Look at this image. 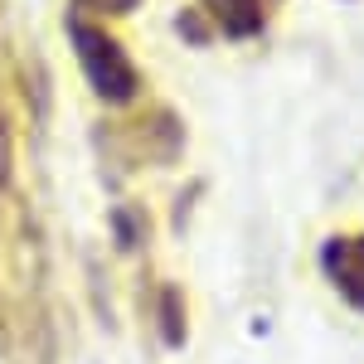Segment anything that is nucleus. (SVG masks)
Returning <instances> with one entry per match:
<instances>
[{
    "label": "nucleus",
    "mask_w": 364,
    "mask_h": 364,
    "mask_svg": "<svg viewBox=\"0 0 364 364\" xmlns=\"http://www.w3.org/2000/svg\"><path fill=\"white\" fill-rule=\"evenodd\" d=\"M78 49H83V68H87V83L97 87L107 102H127L132 97V63L127 54L117 49L107 34H97V29H78Z\"/></svg>",
    "instance_id": "f257e3e1"
},
{
    "label": "nucleus",
    "mask_w": 364,
    "mask_h": 364,
    "mask_svg": "<svg viewBox=\"0 0 364 364\" xmlns=\"http://www.w3.org/2000/svg\"><path fill=\"white\" fill-rule=\"evenodd\" d=\"M326 267H331V277L350 291V301L364 306V238L360 243H336L331 257H326Z\"/></svg>",
    "instance_id": "f03ea898"
},
{
    "label": "nucleus",
    "mask_w": 364,
    "mask_h": 364,
    "mask_svg": "<svg viewBox=\"0 0 364 364\" xmlns=\"http://www.w3.org/2000/svg\"><path fill=\"white\" fill-rule=\"evenodd\" d=\"M209 5H214V15H219L233 34H248V29H257V20H262L257 0H209Z\"/></svg>",
    "instance_id": "7ed1b4c3"
},
{
    "label": "nucleus",
    "mask_w": 364,
    "mask_h": 364,
    "mask_svg": "<svg viewBox=\"0 0 364 364\" xmlns=\"http://www.w3.org/2000/svg\"><path fill=\"white\" fill-rule=\"evenodd\" d=\"M92 5H97V10H127L132 0H92Z\"/></svg>",
    "instance_id": "20e7f679"
}]
</instances>
